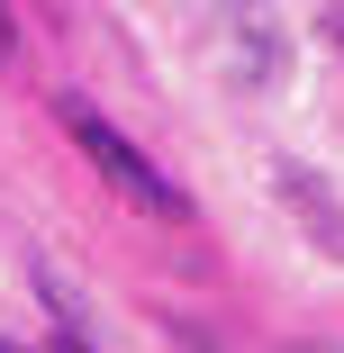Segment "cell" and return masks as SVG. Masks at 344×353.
<instances>
[{"mask_svg":"<svg viewBox=\"0 0 344 353\" xmlns=\"http://www.w3.org/2000/svg\"><path fill=\"white\" fill-rule=\"evenodd\" d=\"M0 63H10V10H0Z\"/></svg>","mask_w":344,"mask_h":353,"instance_id":"5","label":"cell"},{"mask_svg":"<svg viewBox=\"0 0 344 353\" xmlns=\"http://www.w3.org/2000/svg\"><path fill=\"white\" fill-rule=\"evenodd\" d=\"M326 46H335V54H344V10H326Z\"/></svg>","mask_w":344,"mask_h":353,"instance_id":"4","label":"cell"},{"mask_svg":"<svg viewBox=\"0 0 344 353\" xmlns=\"http://www.w3.org/2000/svg\"><path fill=\"white\" fill-rule=\"evenodd\" d=\"M290 353H335V344H290Z\"/></svg>","mask_w":344,"mask_h":353,"instance_id":"6","label":"cell"},{"mask_svg":"<svg viewBox=\"0 0 344 353\" xmlns=\"http://www.w3.org/2000/svg\"><path fill=\"white\" fill-rule=\"evenodd\" d=\"M272 190H281L290 208H308V236H317L326 254H344V208H335V190H326L317 172H299V163H281V172H272Z\"/></svg>","mask_w":344,"mask_h":353,"instance_id":"3","label":"cell"},{"mask_svg":"<svg viewBox=\"0 0 344 353\" xmlns=\"http://www.w3.org/2000/svg\"><path fill=\"white\" fill-rule=\"evenodd\" d=\"M54 118L73 127V145L91 154V172H100V181H109L127 208H154V218H190V199H181V190L154 172V154H136V136H118V127H109L91 100H73V91H63V100H54Z\"/></svg>","mask_w":344,"mask_h":353,"instance_id":"1","label":"cell"},{"mask_svg":"<svg viewBox=\"0 0 344 353\" xmlns=\"http://www.w3.org/2000/svg\"><path fill=\"white\" fill-rule=\"evenodd\" d=\"M0 353H19V344H0Z\"/></svg>","mask_w":344,"mask_h":353,"instance_id":"7","label":"cell"},{"mask_svg":"<svg viewBox=\"0 0 344 353\" xmlns=\"http://www.w3.org/2000/svg\"><path fill=\"white\" fill-rule=\"evenodd\" d=\"M209 46H218V73H236V91H272L290 63V37L263 0H209Z\"/></svg>","mask_w":344,"mask_h":353,"instance_id":"2","label":"cell"}]
</instances>
